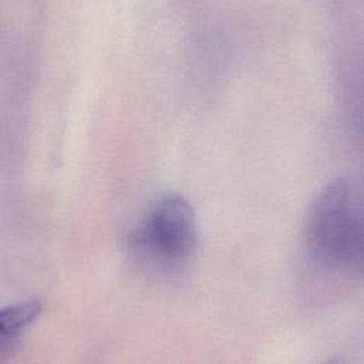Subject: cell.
<instances>
[{
    "instance_id": "cell-3",
    "label": "cell",
    "mask_w": 364,
    "mask_h": 364,
    "mask_svg": "<svg viewBox=\"0 0 364 364\" xmlns=\"http://www.w3.org/2000/svg\"><path fill=\"white\" fill-rule=\"evenodd\" d=\"M41 310L43 306L38 300H26L0 307V361L17 350Z\"/></svg>"
},
{
    "instance_id": "cell-4",
    "label": "cell",
    "mask_w": 364,
    "mask_h": 364,
    "mask_svg": "<svg viewBox=\"0 0 364 364\" xmlns=\"http://www.w3.org/2000/svg\"><path fill=\"white\" fill-rule=\"evenodd\" d=\"M338 272L351 273L364 280V208L360 203L347 233Z\"/></svg>"
},
{
    "instance_id": "cell-2",
    "label": "cell",
    "mask_w": 364,
    "mask_h": 364,
    "mask_svg": "<svg viewBox=\"0 0 364 364\" xmlns=\"http://www.w3.org/2000/svg\"><path fill=\"white\" fill-rule=\"evenodd\" d=\"M358 202L346 179L327 183L309 208L304 247L318 267L338 272L346 237Z\"/></svg>"
},
{
    "instance_id": "cell-1",
    "label": "cell",
    "mask_w": 364,
    "mask_h": 364,
    "mask_svg": "<svg viewBox=\"0 0 364 364\" xmlns=\"http://www.w3.org/2000/svg\"><path fill=\"white\" fill-rule=\"evenodd\" d=\"M198 223L191 202L179 193L156 199L142 220L129 232L131 256L156 274H178L193 260Z\"/></svg>"
},
{
    "instance_id": "cell-5",
    "label": "cell",
    "mask_w": 364,
    "mask_h": 364,
    "mask_svg": "<svg viewBox=\"0 0 364 364\" xmlns=\"http://www.w3.org/2000/svg\"><path fill=\"white\" fill-rule=\"evenodd\" d=\"M323 364H343V363L340 360H328V361H326Z\"/></svg>"
}]
</instances>
